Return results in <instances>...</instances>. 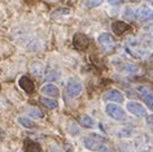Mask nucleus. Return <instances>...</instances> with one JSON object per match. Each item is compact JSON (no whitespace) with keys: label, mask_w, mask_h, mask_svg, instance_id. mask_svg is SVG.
<instances>
[{"label":"nucleus","mask_w":153,"mask_h":152,"mask_svg":"<svg viewBox=\"0 0 153 152\" xmlns=\"http://www.w3.org/2000/svg\"><path fill=\"white\" fill-rule=\"evenodd\" d=\"M29 113H30V116H31L33 118H43V116H44L43 112H42L40 109H36V108L35 109H31Z\"/></svg>","instance_id":"obj_27"},{"label":"nucleus","mask_w":153,"mask_h":152,"mask_svg":"<svg viewBox=\"0 0 153 152\" xmlns=\"http://www.w3.org/2000/svg\"><path fill=\"white\" fill-rule=\"evenodd\" d=\"M131 146L134 150H140V151H152L153 150V138L151 135L140 133L135 138L131 140Z\"/></svg>","instance_id":"obj_2"},{"label":"nucleus","mask_w":153,"mask_h":152,"mask_svg":"<svg viewBox=\"0 0 153 152\" xmlns=\"http://www.w3.org/2000/svg\"><path fill=\"white\" fill-rule=\"evenodd\" d=\"M82 142H83V146L87 150H91V151H106L108 150V147L105 146V139L96 134L85 136Z\"/></svg>","instance_id":"obj_1"},{"label":"nucleus","mask_w":153,"mask_h":152,"mask_svg":"<svg viewBox=\"0 0 153 152\" xmlns=\"http://www.w3.org/2000/svg\"><path fill=\"white\" fill-rule=\"evenodd\" d=\"M102 99L106 101H118V103H121V101H123V95L118 90H109L102 95Z\"/></svg>","instance_id":"obj_10"},{"label":"nucleus","mask_w":153,"mask_h":152,"mask_svg":"<svg viewBox=\"0 0 153 152\" xmlns=\"http://www.w3.org/2000/svg\"><path fill=\"white\" fill-rule=\"evenodd\" d=\"M57 78H59V73H57V72H51V73L45 74L44 81H47V82H53V81H57Z\"/></svg>","instance_id":"obj_26"},{"label":"nucleus","mask_w":153,"mask_h":152,"mask_svg":"<svg viewBox=\"0 0 153 152\" xmlns=\"http://www.w3.org/2000/svg\"><path fill=\"white\" fill-rule=\"evenodd\" d=\"M143 100H144V103L147 104V107L151 109V111H153V94L149 91V92H147L145 95H143Z\"/></svg>","instance_id":"obj_20"},{"label":"nucleus","mask_w":153,"mask_h":152,"mask_svg":"<svg viewBox=\"0 0 153 152\" xmlns=\"http://www.w3.org/2000/svg\"><path fill=\"white\" fill-rule=\"evenodd\" d=\"M79 122H81L85 127H94L95 126V121L87 115H83V116L79 117Z\"/></svg>","instance_id":"obj_16"},{"label":"nucleus","mask_w":153,"mask_h":152,"mask_svg":"<svg viewBox=\"0 0 153 152\" xmlns=\"http://www.w3.org/2000/svg\"><path fill=\"white\" fill-rule=\"evenodd\" d=\"M68 130H69V133H70L71 135H78L79 133H81V129L76 126L74 122H70L68 125Z\"/></svg>","instance_id":"obj_24"},{"label":"nucleus","mask_w":153,"mask_h":152,"mask_svg":"<svg viewBox=\"0 0 153 152\" xmlns=\"http://www.w3.org/2000/svg\"><path fill=\"white\" fill-rule=\"evenodd\" d=\"M145 124H147V126L149 129H152L153 130V115L147 116V118H145Z\"/></svg>","instance_id":"obj_29"},{"label":"nucleus","mask_w":153,"mask_h":152,"mask_svg":"<svg viewBox=\"0 0 153 152\" xmlns=\"http://www.w3.org/2000/svg\"><path fill=\"white\" fill-rule=\"evenodd\" d=\"M88 44H90L88 37L82 33H76L74 38H73V45H74L76 49H85L88 47Z\"/></svg>","instance_id":"obj_6"},{"label":"nucleus","mask_w":153,"mask_h":152,"mask_svg":"<svg viewBox=\"0 0 153 152\" xmlns=\"http://www.w3.org/2000/svg\"><path fill=\"white\" fill-rule=\"evenodd\" d=\"M24 148H25V151H27V152H30V151H40L42 148H40V146L38 143H35V142H33V140H30V139H25V146H24Z\"/></svg>","instance_id":"obj_15"},{"label":"nucleus","mask_w":153,"mask_h":152,"mask_svg":"<svg viewBox=\"0 0 153 152\" xmlns=\"http://www.w3.org/2000/svg\"><path fill=\"white\" fill-rule=\"evenodd\" d=\"M136 17L140 21H153V10L149 7H140L136 10Z\"/></svg>","instance_id":"obj_9"},{"label":"nucleus","mask_w":153,"mask_h":152,"mask_svg":"<svg viewBox=\"0 0 153 152\" xmlns=\"http://www.w3.org/2000/svg\"><path fill=\"white\" fill-rule=\"evenodd\" d=\"M126 108H127V111L131 113V115L136 116V117H144L145 115H147L145 108L141 104L136 103V101H130V103H127Z\"/></svg>","instance_id":"obj_7"},{"label":"nucleus","mask_w":153,"mask_h":152,"mask_svg":"<svg viewBox=\"0 0 153 152\" xmlns=\"http://www.w3.org/2000/svg\"><path fill=\"white\" fill-rule=\"evenodd\" d=\"M40 103L43 104L44 107L49 108V109L57 108V101H56V100H52V99H48V98H42V99H40Z\"/></svg>","instance_id":"obj_18"},{"label":"nucleus","mask_w":153,"mask_h":152,"mask_svg":"<svg viewBox=\"0 0 153 152\" xmlns=\"http://www.w3.org/2000/svg\"><path fill=\"white\" fill-rule=\"evenodd\" d=\"M126 51H127V54H130L132 57H136V59H145V57H148V52L143 51V49H139V48H134L132 45L126 47Z\"/></svg>","instance_id":"obj_14"},{"label":"nucleus","mask_w":153,"mask_h":152,"mask_svg":"<svg viewBox=\"0 0 153 152\" xmlns=\"http://www.w3.org/2000/svg\"><path fill=\"white\" fill-rule=\"evenodd\" d=\"M39 47H40V44H39V42H38V39H35V38L31 39V42L27 44V49H29V51H33V52L34 51H38Z\"/></svg>","instance_id":"obj_25"},{"label":"nucleus","mask_w":153,"mask_h":152,"mask_svg":"<svg viewBox=\"0 0 153 152\" xmlns=\"http://www.w3.org/2000/svg\"><path fill=\"white\" fill-rule=\"evenodd\" d=\"M82 90H83L82 83L79 81H76V79H74V78H71L70 81L68 82V85H66V95L69 98H71V99L76 98L78 95H81Z\"/></svg>","instance_id":"obj_4"},{"label":"nucleus","mask_w":153,"mask_h":152,"mask_svg":"<svg viewBox=\"0 0 153 152\" xmlns=\"http://www.w3.org/2000/svg\"><path fill=\"white\" fill-rule=\"evenodd\" d=\"M130 26L126 24V22H122V21H114L112 24V30L114 31L116 35H122L123 33H126L128 30Z\"/></svg>","instance_id":"obj_12"},{"label":"nucleus","mask_w":153,"mask_h":152,"mask_svg":"<svg viewBox=\"0 0 153 152\" xmlns=\"http://www.w3.org/2000/svg\"><path fill=\"white\" fill-rule=\"evenodd\" d=\"M102 3V0H86V7L88 8H95V7L100 5Z\"/></svg>","instance_id":"obj_28"},{"label":"nucleus","mask_w":153,"mask_h":152,"mask_svg":"<svg viewBox=\"0 0 153 152\" xmlns=\"http://www.w3.org/2000/svg\"><path fill=\"white\" fill-rule=\"evenodd\" d=\"M18 122H20V125H22L24 127H27V129L35 127V124H34L30 118H27V117H18Z\"/></svg>","instance_id":"obj_19"},{"label":"nucleus","mask_w":153,"mask_h":152,"mask_svg":"<svg viewBox=\"0 0 153 152\" xmlns=\"http://www.w3.org/2000/svg\"><path fill=\"white\" fill-rule=\"evenodd\" d=\"M31 74L35 75V77H40L43 74V65L42 64H35V65L31 66Z\"/></svg>","instance_id":"obj_21"},{"label":"nucleus","mask_w":153,"mask_h":152,"mask_svg":"<svg viewBox=\"0 0 153 152\" xmlns=\"http://www.w3.org/2000/svg\"><path fill=\"white\" fill-rule=\"evenodd\" d=\"M143 30L147 34H149V35H153V24H149V25H145Z\"/></svg>","instance_id":"obj_30"},{"label":"nucleus","mask_w":153,"mask_h":152,"mask_svg":"<svg viewBox=\"0 0 153 152\" xmlns=\"http://www.w3.org/2000/svg\"><path fill=\"white\" fill-rule=\"evenodd\" d=\"M18 85H20V87L26 94H33L34 89H35V85H34L33 79H30L29 77H26V75H22V77L18 79Z\"/></svg>","instance_id":"obj_8"},{"label":"nucleus","mask_w":153,"mask_h":152,"mask_svg":"<svg viewBox=\"0 0 153 152\" xmlns=\"http://www.w3.org/2000/svg\"><path fill=\"white\" fill-rule=\"evenodd\" d=\"M42 94L44 95H48V96H53V98H57L60 94L59 89H57V86L52 85V83H48V85H44L42 87Z\"/></svg>","instance_id":"obj_13"},{"label":"nucleus","mask_w":153,"mask_h":152,"mask_svg":"<svg viewBox=\"0 0 153 152\" xmlns=\"http://www.w3.org/2000/svg\"><path fill=\"white\" fill-rule=\"evenodd\" d=\"M117 135L121 136V138H128V136L132 135V127H128V126L120 127L117 130Z\"/></svg>","instance_id":"obj_17"},{"label":"nucleus","mask_w":153,"mask_h":152,"mask_svg":"<svg viewBox=\"0 0 153 152\" xmlns=\"http://www.w3.org/2000/svg\"><path fill=\"white\" fill-rule=\"evenodd\" d=\"M122 17L128 18V20H134V18H135V13H134V10L130 8V7H126V8H123V10H122Z\"/></svg>","instance_id":"obj_22"},{"label":"nucleus","mask_w":153,"mask_h":152,"mask_svg":"<svg viewBox=\"0 0 153 152\" xmlns=\"http://www.w3.org/2000/svg\"><path fill=\"white\" fill-rule=\"evenodd\" d=\"M105 112L108 113V116H110L112 118L117 120V121H122V120L126 118L125 111L117 104H108L105 108Z\"/></svg>","instance_id":"obj_5"},{"label":"nucleus","mask_w":153,"mask_h":152,"mask_svg":"<svg viewBox=\"0 0 153 152\" xmlns=\"http://www.w3.org/2000/svg\"><path fill=\"white\" fill-rule=\"evenodd\" d=\"M69 13H70V9H69V8H59V9H56L55 12H52L51 16L53 18H56V17L65 16V14H69Z\"/></svg>","instance_id":"obj_23"},{"label":"nucleus","mask_w":153,"mask_h":152,"mask_svg":"<svg viewBox=\"0 0 153 152\" xmlns=\"http://www.w3.org/2000/svg\"><path fill=\"white\" fill-rule=\"evenodd\" d=\"M128 1H132V3H137L139 0H128Z\"/></svg>","instance_id":"obj_33"},{"label":"nucleus","mask_w":153,"mask_h":152,"mask_svg":"<svg viewBox=\"0 0 153 152\" xmlns=\"http://www.w3.org/2000/svg\"><path fill=\"white\" fill-rule=\"evenodd\" d=\"M147 1L149 3V5H151V7H153V0H147Z\"/></svg>","instance_id":"obj_32"},{"label":"nucleus","mask_w":153,"mask_h":152,"mask_svg":"<svg viewBox=\"0 0 153 152\" xmlns=\"http://www.w3.org/2000/svg\"><path fill=\"white\" fill-rule=\"evenodd\" d=\"M122 1H123V0H108V3H109V4H112V5L122 4Z\"/></svg>","instance_id":"obj_31"},{"label":"nucleus","mask_w":153,"mask_h":152,"mask_svg":"<svg viewBox=\"0 0 153 152\" xmlns=\"http://www.w3.org/2000/svg\"><path fill=\"white\" fill-rule=\"evenodd\" d=\"M97 40H99V43H100L105 49H108V48H110V47H113V45H114V39H113V37L110 35V34H108V33L100 34V35H99V38H97Z\"/></svg>","instance_id":"obj_11"},{"label":"nucleus","mask_w":153,"mask_h":152,"mask_svg":"<svg viewBox=\"0 0 153 152\" xmlns=\"http://www.w3.org/2000/svg\"><path fill=\"white\" fill-rule=\"evenodd\" d=\"M114 66H116L117 72H120L122 74H127V75H131V74H136L137 72H139V68H137L135 64L132 63H127V61H121V60H118L117 61H114Z\"/></svg>","instance_id":"obj_3"}]
</instances>
